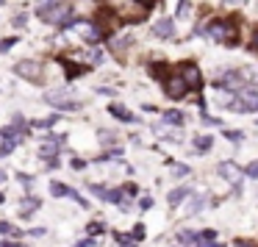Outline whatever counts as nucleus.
<instances>
[{
  "label": "nucleus",
  "mask_w": 258,
  "mask_h": 247,
  "mask_svg": "<svg viewBox=\"0 0 258 247\" xmlns=\"http://www.w3.org/2000/svg\"><path fill=\"white\" fill-rule=\"evenodd\" d=\"M225 109L236 111V114H250V111H258V92L244 89V86H241L233 97H228V100H225Z\"/></svg>",
  "instance_id": "1"
},
{
  "label": "nucleus",
  "mask_w": 258,
  "mask_h": 247,
  "mask_svg": "<svg viewBox=\"0 0 258 247\" xmlns=\"http://www.w3.org/2000/svg\"><path fill=\"white\" fill-rule=\"evenodd\" d=\"M44 103H50L61 111H81L84 103H78L69 97V89H53V92H44Z\"/></svg>",
  "instance_id": "2"
},
{
  "label": "nucleus",
  "mask_w": 258,
  "mask_h": 247,
  "mask_svg": "<svg viewBox=\"0 0 258 247\" xmlns=\"http://www.w3.org/2000/svg\"><path fill=\"white\" fill-rule=\"evenodd\" d=\"M203 31H206L211 39H216V42H231V45L236 42V39H233V34H236V31H233V25H231V22H222V20H214V22H208Z\"/></svg>",
  "instance_id": "3"
},
{
  "label": "nucleus",
  "mask_w": 258,
  "mask_h": 247,
  "mask_svg": "<svg viewBox=\"0 0 258 247\" xmlns=\"http://www.w3.org/2000/svg\"><path fill=\"white\" fill-rule=\"evenodd\" d=\"M89 189H92L100 200H106V203H117V205H122V211H128V203L122 200L120 189H106V186H97V183H92Z\"/></svg>",
  "instance_id": "4"
},
{
  "label": "nucleus",
  "mask_w": 258,
  "mask_h": 247,
  "mask_svg": "<svg viewBox=\"0 0 258 247\" xmlns=\"http://www.w3.org/2000/svg\"><path fill=\"white\" fill-rule=\"evenodd\" d=\"M164 89H167V94H170L172 100H181V97H186V92H189L192 86L186 84L183 75H178V78H170V81L164 84Z\"/></svg>",
  "instance_id": "5"
},
{
  "label": "nucleus",
  "mask_w": 258,
  "mask_h": 247,
  "mask_svg": "<svg viewBox=\"0 0 258 247\" xmlns=\"http://www.w3.org/2000/svg\"><path fill=\"white\" fill-rule=\"evenodd\" d=\"M14 72L28 78V81H39V78H42V64H39V61H17Z\"/></svg>",
  "instance_id": "6"
},
{
  "label": "nucleus",
  "mask_w": 258,
  "mask_h": 247,
  "mask_svg": "<svg viewBox=\"0 0 258 247\" xmlns=\"http://www.w3.org/2000/svg\"><path fill=\"white\" fill-rule=\"evenodd\" d=\"M219 175H222L225 180H231L236 192H241V170L233 161H222L219 164Z\"/></svg>",
  "instance_id": "7"
},
{
  "label": "nucleus",
  "mask_w": 258,
  "mask_h": 247,
  "mask_svg": "<svg viewBox=\"0 0 258 247\" xmlns=\"http://www.w3.org/2000/svg\"><path fill=\"white\" fill-rule=\"evenodd\" d=\"M78 34H81V39H86L89 45H97L100 39H103V31L95 25V22H78Z\"/></svg>",
  "instance_id": "8"
},
{
  "label": "nucleus",
  "mask_w": 258,
  "mask_h": 247,
  "mask_svg": "<svg viewBox=\"0 0 258 247\" xmlns=\"http://www.w3.org/2000/svg\"><path fill=\"white\" fill-rule=\"evenodd\" d=\"M181 75L186 78V84H189L192 89H200V86H203V75H200L197 64H192V61H183V67H181Z\"/></svg>",
  "instance_id": "9"
},
{
  "label": "nucleus",
  "mask_w": 258,
  "mask_h": 247,
  "mask_svg": "<svg viewBox=\"0 0 258 247\" xmlns=\"http://www.w3.org/2000/svg\"><path fill=\"white\" fill-rule=\"evenodd\" d=\"M153 34L155 36H164V39H170V36H175V25H172V20H158V22H155L153 25Z\"/></svg>",
  "instance_id": "10"
},
{
  "label": "nucleus",
  "mask_w": 258,
  "mask_h": 247,
  "mask_svg": "<svg viewBox=\"0 0 258 247\" xmlns=\"http://www.w3.org/2000/svg\"><path fill=\"white\" fill-rule=\"evenodd\" d=\"M61 0H36V14L42 20H47V14H50L53 9H59Z\"/></svg>",
  "instance_id": "11"
},
{
  "label": "nucleus",
  "mask_w": 258,
  "mask_h": 247,
  "mask_svg": "<svg viewBox=\"0 0 258 247\" xmlns=\"http://www.w3.org/2000/svg\"><path fill=\"white\" fill-rule=\"evenodd\" d=\"M108 111H111V117L122 119V122H136V117H133L125 106H120V103H111V106H108Z\"/></svg>",
  "instance_id": "12"
},
{
  "label": "nucleus",
  "mask_w": 258,
  "mask_h": 247,
  "mask_svg": "<svg viewBox=\"0 0 258 247\" xmlns=\"http://www.w3.org/2000/svg\"><path fill=\"white\" fill-rule=\"evenodd\" d=\"M189 195H194L189 186H178V189H172V192H170V197H167V200H170V205H181Z\"/></svg>",
  "instance_id": "13"
},
{
  "label": "nucleus",
  "mask_w": 258,
  "mask_h": 247,
  "mask_svg": "<svg viewBox=\"0 0 258 247\" xmlns=\"http://www.w3.org/2000/svg\"><path fill=\"white\" fill-rule=\"evenodd\" d=\"M214 239H216V230H211V228L200 230V245L197 247H222L219 242H214Z\"/></svg>",
  "instance_id": "14"
},
{
  "label": "nucleus",
  "mask_w": 258,
  "mask_h": 247,
  "mask_svg": "<svg viewBox=\"0 0 258 247\" xmlns=\"http://www.w3.org/2000/svg\"><path fill=\"white\" fill-rule=\"evenodd\" d=\"M178 239H181L183 247H197L200 245V233H194V230H181Z\"/></svg>",
  "instance_id": "15"
},
{
  "label": "nucleus",
  "mask_w": 258,
  "mask_h": 247,
  "mask_svg": "<svg viewBox=\"0 0 258 247\" xmlns=\"http://www.w3.org/2000/svg\"><path fill=\"white\" fill-rule=\"evenodd\" d=\"M39 205H42V200H39V197H25V200L20 203V214H22V217H28V214L36 211Z\"/></svg>",
  "instance_id": "16"
},
{
  "label": "nucleus",
  "mask_w": 258,
  "mask_h": 247,
  "mask_svg": "<svg viewBox=\"0 0 258 247\" xmlns=\"http://www.w3.org/2000/svg\"><path fill=\"white\" fill-rule=\"evenodd\" d=\"M59 122V114H50V117H42V119H31L28 128H53Z\"/></svg>",
  "instance_id": "17"
},
{
  "label": "nucleus",
  "mask_w": 258,
  "mask_h": 247,
  "mask_svg": "<svg viewBox=\"0 0 258 247\" xmlns=\"http://www.w3.org/2000/svg\"><path fill=\"white\" fill-rule=\"evenodd\" d=\"M206 203H208L206 197H203V195H197V197H194V200H192L189 205H186V217H194L197 211H203V205H206Z\"/></svg>",
  "instance_id": "18"
},
{
  "label": "nucleus",
  "mask_w": 258,
  "mask_h": 247,
  "mask_svg": "<svg viewBox=\"0 0 258 247\" xmlns=\"http://www.w3.org/2000/svg\"><path fill=\"white\" fill-rule=\"evenodd\" d=\"M194 147H197L194 153H208V150L214 147V139L211 136H194Z\"/></svg>",
  "instance_id": "19"
},
{
  "label": "nucleus",
  "mask_w": 258,
  "mask_h": 247,
  "mask_svg": "<svg viewBox=\"0 0 258 247\" xmlns=\"http://www.w3.org/2000/svg\"><path fill=\"white\" fill-rule=\"evenodd\" d=\"M164 122H170V125H183V122H186V117H183L181 111H164Z\"/></svg>",
  "instance_id": "20"
},
{
  "label": "nucleus",
  "mask_w": 258,
  "mask_h": 247,
  "mask_svg": "<svg viewBox=\"0 0 258 247\" xmlns=\"http://www.w3.org/2000/svg\"><path fill=\"white\" fill-rule=\"evenodd\" d=\"M69 192H72V189H69L67 183H59V180H53L50 183V195L53 197H69Z\"/></svg>",
  "instance_id": "21"
},
{
  "label": "nucleus",
  "mask_w": 258,
  "mask_h": 247,
  "mask_svg": "<svg viewBox=\"0 0 258 247\" xmlns=\"http://www.w3.org/2000/svg\"><path fill=\"white\" fill-rule=\"evenodd\" d=\"M22 139H6L3 145H0V156H9V153H14V147L20 145Z\"/></svg>",
  "instance_id": "22"
},
{
  "label": "nucleus",
  "mask_w": 258,
  "mask_h": 247,
  "mask_svg": "<svg viewBox=\"0 0 258 247\" xmlns=\"http://www.w3.org/2000/svg\"><path fill=\"white\" fill-rule=\"evenodd\" d=\"M117 242H120V247H139L133 233H117Z\"/></svg>",
  "instance_id": "23"
},
{
  "label": "nucleus",
  "mask_w": 258,
  "mask_h": 247,
  "mask_svg": "<svg viewBox=\"0 0 258 247\" xmlns=\"http://www.w3.org/2000/svg\"><path fill=\"white\" fill-rule=\"evenodd\" d=\"M130 42H133V36H120V39H114V42H111V47H114L117 53H120V50H125V47H128Z\"/></svg>",
  "instance_id": "24"
},
{
  "label": "nucleus",
  "mask_w": 258,
  "mask_h": 247,
  "mask_svg": "<svg viewBox=\"0 0 258 247\" xmlns=\"http://www.w3.org/2000/svg\"><path fill=\"white\" fill-rule=\"evenodd\" d=\"M0 233H6V236H22L14 225H9V222H0Z\"/></svg>",
  "instance_id": "25"
},
{
  "label": "nucleus",
  "mask_w": 258,
  "mask_h": 247,
  "mask_svg": "<svg viewBox=\"0 0 258 247\" xmlns=\"http://www.w3.org/2000/svg\"><path fill=\"white\" fill-rule=\"evenodd\" d=\"M189 167H186V164H172V175H175V178H183V175H189Z\"/></svg>",
  "instance_id": "26"
},
{
  "label": "nucleus",
  "mask_w": 258,
  "mask_h": 247,
  "mask_svg": "<svg viewBox=\"0 0 258 247\" xmlns=\"http://www.w3.org/2000/svg\"><path fill=\"white\" fill-rule=\"evenodd\" d=\"M103 230H106L103 222H89V236H100Z\"/></svg>",
  "instance_id": "27"
},
{
  "label": "nucleus",
  "mask_w": 258,
  "mask_h": 247,
  "mask_svg": "<svg viewBox=\"0 0 258 247\" xmlns=\"http://www.w3.org/2000/svg\"><path fill=\"white\" fill-rule=\"evenodd\" d=\"M244 175H247V178H258V161H250L247 167H244Z\"/></svg>",
  "instance_id": "28"
},
{
  "label": "nucleus",
  "mask_w": 258,
  "mask_h": 247,
  "mask_svg": "<svg viewBox=\"0 0 258 247\" xmlns=\"http://www.w3.org/2000/svg\"><path fill=\"white\" fill-rule=\"evenodd\" d=\"M69 197H72V200H75L78 205H84V208H86V205H89V200H86V197H81V195H78V192H75V189L69 192Z\"/></svg>",
  "instance_id": "29"
},
{
  "label": "nucleus",
  "mask_w": 258,
  "mask_h": 247,
  "mask_svg": "<svg viewBox=\"0 0 258 247\" xmlns=\"http://www.w3.org/2000/svg\"><path fill=\"white\" fill-rule=\"evenodd\" d=\"M86 56H89V61H95V64H100V61H103V53H100V50H89Z\"/></svg>",
  "instance_id": "30"
},
{
  "label": "nucleus",
  "mask_w": 258,
  "mask_h": 247,
  "mask_svg": "<svg viewBox=\"0 0 258 247\" xmlns=\"http://www.w3.org/2000/svg\"><path fill=\"white\" fill-rule=\"evenodd\" d=\"M189 14V0H181V6H178V17H186Z\"/></svg>",
  "instance_id": "31"
},
{
  "label": "nucleus",
  "mask_w": 258,
  "mask_h": 247,
  "mask_svg": "<svg viewBox=\"0 0 258 247\" xmlns=\"http://www.w3.org/2000/svg\"><path fill=\"white\" fill-rule=\"evenodd\" d=\"M95 245H97V239H95V236H89V239H84V242H78L75 247H95Z\"/></svg>",
  "instance_id": "32"
},
{
  "label": "nucleus",
  "mask_w": 258,
  "mask_h": 247,
  "mask_svg": "<svg viewBox=\"0 0 258 247\" xmlns=\"http://www.w3.org/2000/svg\"><path fill=\"white\" fill-rule=\"evenodd\" d=\"M203 122H206V125H222V119H216V117H208V114H203Z\"/></svg>",
  "instance_id": "33"
},
{
  "label": "nucleus",
  "mask_w": 258,
  "mask_h": 247,
  "mask_svg": "<svg viewBox=\"0 0 258 247\" xmlns=\"http://www.w3.org/2000/svg\"><path fill=\"white\" fill-rule=\"evenodd\" d=\"M9 47H14V39H3V42H0V53H6Z\"/></svg>",
  "instance_id": "34"
},
{
  "label": "nucleus",
  "mask_w": 258,
  "mask_h": 247,
  "mask_svg": "<svg viewBox=\"0 0 258 247\" xmlns=\"http://www.w3.org/2000/svg\"><path fill=\"white\" fill-rule=\"evenodd\" d=\"M130 233H133V239H145V228H142V225H136Z\"/></svg>",
  "instance_id": "35"
},
{
  "label": "nucleus",
  "mask_w": 258,
  "mask_h": 247,
  "mask_svg": "<svg viewBox=\"0 0 258 247\" xmlns=\"http://www.w3.org/2000/svg\"><path fill=\"white\" fill-rule=\"evenodd\" d=\"M222 134L228 139H233V142H239V139H241V134H236V131H222Z\"/></svg>",
  "instance_id": "36"
},
{
  "label": "nucleus",
  "mask_w": 258,
  "mask_h": 247,
  "mask_svg": "<svg viewBox=\"0 0 258 247\" xmlns=\"http://www.w3.org/2000/svg\"><path fill=\"white\" fill-rule=\"evenodd\" d=\"M100 139H103V142H114L117 136H114V134H108V131H100Z\"/></svg>",
  "instance_id": "37"
},
{
  "label": "nucleus",
  "mask_w": 258,
  "mask_h": 247,
  "mask_svg": "<svg viewBox=\"0 0 258 247\" xmlns=\"http://www.w3.org/2000/svg\"><path fill=\"white\" fill-rule=\"evenodd\" d=\"M122 192H128V195H136L139 189H136V186H133V183H125V186H122Z\"/></svg>",
  "instance_id": "38"
},
{
  "label": "nucleus",
  "mask_w": 258,
  "mask_h": 247,
  "mask_svg": "<svg viewBox=\"0 0 258 247\" xmlns=\"http://www.w3.org/2000/svg\"><path fill=\"white\" fill-rule=\"evenodd\" d=\"M14 25H17V28L25 25V14H17V17H14Z\"/></svg>",
  "instance_id": "39"
},
{
  "label": "nucleus",
  "mask_w": 258,
  "mask_h": 247,
  "mask_svg": "<svg viewBox=\"0 0 258 247\" xmlns=\"http://www.w3.org/2000/svg\"><path fill=\"white\" fill-rule=\"evenodd\" d=\"M72 170H84V161L81 158H72Z\"/></svg>",
  "instance_id": "40"
},
{
  "label": "nucleus",
  "mask_w": 258,
  "mask_h": 247,
  "mask_svg": "<svg viewBox=\"0 0 258 247\" xmlns=\"http://www.w3.org/2000/svg\"><path fill=\"white\" fill-rule=\"evenodd\" d=\"M0 247H20L17 242H9V239H6V242H0Z\"/></svg>",
  "instance_id": "41"
},
{
  "label": "nucleus",
  "mask_w": 258,
  "mask_h": 247,
  "mask_svg": "<svg viewBox=\"0 0 258 247\" xmlns=\"http://www.w3.org/2000/svg\"><path fill=\"white\" fill-rule=\"evenodd\" d=\"M236 247H256V245H250V242H244V239H239V242H236Z\"/></svg>",
  "instance_id": "42"
},
{
  "label": "nucleus",
  "mask_w": 258,
  "mask_h": 247,
  "mask_svg": "<svg viewBox=\"0 0 258 247\" xmlns=\"http://www.w3.org/2000/svg\"><path fill=\"white\" fill-rule=\"evenodd\" d=\"M222 3H225V6H239L241 0H222Z\"/></svg>",
  "instance_id": "43"
},
{
  "label": "nucleus",
  "mask_w": 258,
  "mask_h": 247,
  "mask_svg": "<svg viewBox=\"0 0 258 247\" xmlns=\"http://www.w3.org/2000/svg\"><path fill=\"white\" fill-rule=\"evenodd\" d=\"M6 178H9V175H6V170H0V183H3Z\"/></svg>",
  "instance_id": "44"
},
{
  "label": "nucleus",
  "mask_w": 258,
  "mask_h": 247,
  "mask_svg": "<svg viewBox=\"0 0 258 247\" xmlns=\"http://www.w3.org/2000/svg\"><path fill=\"white\" fill-rule=\"evenodd\" d=\"M253 47L258 50V31H256V39H253Z\"/></svg>",
  "instance_id": "45"
},
{
  "label": "nucleus",
  "mask_w": 258,
  "mask_h": 247,
  "mask_svg": "<svg viewBox=\"0 0 258 247\" xmlns=\"http://www.w3.org/2000/svg\"><path fill=\"white\" fill-rule=\"evenodd\" d=\"M139 3H145V6H150V3H153V0H139Z\"/></svg>",
  "instance_id": "46"
},
{
  "label": "nucleus",
  "mask_w": 258,
  "mask_h": 247,
  "mask_svg": "<svg viewBox=\"0 0 258 247\" xmlns=\"http://www.w3.org/2000/svg\"><path fill=\"white\" fill-rule=\"evenodd\" d=\"M3 200H6V197H3V192H0V203H3Z\"/></svg>",
  "instance_id": "47"
}]
</instances>
